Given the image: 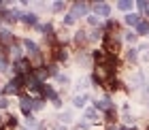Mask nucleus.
I'll use <instances>...</instances> for the list:
<instances>
[{
	"instance_id": "11",
	"label": "nucleus",
	"mask_w": 149,
	"mask_h": 130,
	"mask_svg": "<svg viewBox=\"0 0 149 130\" xmlns=\"http://www.w3.org/2000/svg\"><path fill=\"white\" fill-rule=\"evenodd\" d=\"M147 34H149V22L143 17L136 26V36H147Z\"/></svg>"
},
{
	"instance_id": "14",
	"label": "nucleus",
	"mask_w": 149,
	"mask_h": 130,
	"mask_svg": "<svg viewBox=\"0 0 149 130\" xmlns=\"http://www.w3.org/2000/svg\"><path fill=\"white\" fill-rule=\"evenodd\" d=\"M85 120H87V124H94V122H98L100 120V115H98V111L96 109H85Z\"/></svg>"
},
{
	"instance_id": "31",
	"label": "nucleus",
	"mask_w": 149,
	"mask_h": 130,
	"mask_svg": "<svg viewBox=\"0 0 149 130\" xmlns=\"http://www.w3.org/2000/svg\"><path fill=\"white\" fill-rule=\"evenodd\" d=\"M0 94H2V90H0Z\"/></svg>"
},
{
	"instance_id": "7",
	"label": "nucleus",
	"mask_w": 149,
	"mask_h": 130,
	"mask_svg": "<svg viewBox=\"0 0 149 130\" xmlns=\"http://www.w3.org/2000/svg\"><path fill=\"white\" fill-rule=\"evenodd\" d=\"M141 19H143V15H141V13H126V15H124V22H126L128 26H132V28H136Z\"/></svg>"
},
{
	"instance_id": "5",
	"label": "nucleus",
	"mask_w": 149,
	"mask_h": 130,
	"mask_svg": "<svg viewBox=\"0 0 149 130\" xmlns=\"http://www.w3.org/2000/svg\"><path fill=\"white\" fill-rule=\"evenodd\" d=\"M19 22L26 24V26H30V28H36V26H38V15L28 11V13H24V15H22V19H19Z\"/></svg>"
},
{
	"instance_id": "19",
	"label": "nucleus",
	"mask_w": 149,
	"mask_h": 130,
	"mask_svg": "<svg viewBox=\"0 0 149 130\" xmlns=\"http://www.w3.org/2000/svg\"><path fill=\"white\" fill-rule=\"evenodd\" d=\"M60 122L70 124V122H72V113H70V111H62V115H60Z\"/></svg>"
},
{
	"instance_id": "10",
	"label": "nucleus",
	"mask_w": 149,
	"mask_h": 130,
	"mask_svg": "<svg viewBox=\"0 0 149 130\" xmlns=\"http://www.w3.org/2000/svg\"><path fill=\"white\" fill-rule=\"evenodd\" d=\"M102 36H104L102 28H94L90 34H87V43H98V41H102Z\"/></svg>"
},
{
	"instance_id": "8",
	"label": "nucleus",
	"mask_w": 149,
	"mask_h": 130,
	"mask_svg": "<svg viewBox=\"0 0 149 130\" xmlns=\"http://www.w3.org/2000/svg\"><path fill=\"white\" fill-rule=\"evenodd\" d=\"M72 43L79 45V47L87 45V32L85 30H77V32H74V36H72Z\"/></svg>"
},
{
	"instance_id": "1",
	"label": "nucleus",
	"mask_w": 149,
	"mask_h": 130,
	"mask_svg": "<svg viewBox=\"0 0 149 130\" xmlns=\"http://www.w3.org/2000/svg\"><path fill=\"white\" fill-rule=\"evenodd\" d=\"M32 71H34V66H32V62L28 58H22V60L13 62V73L15 75H30Z\"/></svg>"
},
{
	"instance_id": "15",
	"label": "nucleus",
	"mask_w": 149,
	"mask_h": 130,
	"mask_svg": "<svg viewBox=\"0 0 149 130\" xmlns=\"http://www.w3.org/2000/svg\"><path fill=\"white\" fill-rule=\"evenodd\" d=\"M104 122H107V124H115V122H117L115 107H113V109H107V111H104Z\"/></svg>"
},
{
	"instance_id": "16",
	"label": "nucleus",
	"mask_w": 149,
	"mask_h": 130,
	"mask_svg": "<svg viewBox=\"0 0 149 130\" xmlns=\"http://www.w3.org/2000/svg\"><path fill=\"white\" fill-rule=\"evenodd\" d=\"M132 0H119V2H117V9L119 11H124V13H132Z\"/></svg>"
},
{
	"instance_id": "12",
	"label": "nucleus",
	"mask_w": 149,
	"mask_h": 130,
	"mask_svg": "<svg viewBox=\"0 0 149 130\" xmlns=\"http://www.w3.org/2000/svg\"><path fill=\"white\" fill-rule=\"evenodd\" d=\"M87 100H90V96H87V94H77V96L72 98V105H74V109H83Z\"/></svg>"
},
{
	"instance_id": "23",
	"label": "nucleus",
	"mask_w": 149,
	"mask_h": 130,
	"mask_svg": "<svg viewBox=\"0 0 149 130\" xmlns=\"http://www.w3.org/2000/svg\"><path fill=\"white\" fill-rule=\"evenodd\" d=\"M51 9L56 11V13H60V11H64V9H66V4H64V2H56V4L51 6Z\"/></svg>"
},
{
	"instance_id": "9",
	"label": "nucleus",
	"mask_w": 149,
	"mask_h": 130,
	"mask_svg": "<svg viewBox=\"0 0 149 130\" xmlns=\"http://www.w3.org/2000/svg\"><path fill=\"white\" fill-rule=\"evenodd\" d=\"M124 58H126V62L136 64V60H139V51H136V47H128L126 53H124Z\"/></svg>"
},
{
	"instance_id": "20",
	"label": "nucleus",
	"mask_w": 149,
	"mask_h": 130,
	"mask_svg": "<svg viewBox=\"0 0 149 130\" xmlns=\"http://www.w3.org/2000/svg\"><path fill=\"white\" fill-rule=\"evenodd\" d=\"M9 71V58L6 56H0V73Z\"/></svg>"
},
{
	"instance_id": "24",
	"label": "nucleus",
	"mask_w": 149,
	"mask_h": 130,
	"mask_svg": "<svg viewBox=\"0 0 149 130\" xmlns=\"http://www.w3.org/2000/svg\"><path fill=\"white\" fill-rule=\"evenodd\" d=\"M136 6H139V11H141V13H145V11L149 9V2H145V0H141V2H139Z\"/></svg>"
},
{
	"instance_id": "22",
	"label": "nucleus",
	"mask_w": 149,
	"mask_h": 130,
	"mask_svg": "<svg viewBox=\"0 0 149 130\" xmlns=\"http://www.w3.org/2000/svg\"><path fill=\"white\" fill-rule=\"evenodd\" d=\"M0 109H2V111L9 109V98H6V96H0Z\"/></svg>"
},
{
	"instance_id": "4",
	"label": "nucleus",
	"mask_w": 149,
	"mask_h": 130,
	"mask_svg": "<svg viewBox=\"0 0 149 130\" xmlns=\"http://www.w3.org/2000/svg\"><path fill=\"white\" fill-rule=\"evenodd\" d=\"M70 13L74 17H87L90 15V4H85V2H74L70 6Z\"/></svg>"
},
{
	"instance_id": "13",
	"label": "nucleus",
	"mask_w": 149,
	"mask_h": 130,
	"mask_svg": "<svg viewBox=\"0 0 149 130\" xmlns=\"http://www.w3.org/2000/svg\"><path fill=\"white\" fill-rule=\"evenodd\" d=\"M121 38H124V41H126L128 45H136V41H139V36H136V32H130V30L121 32Z\"/></svg>"
},
{
	"instance_id": "29",
	"label": "nucleus",
	"mask_w": 149,
	"mask_h": 130,
	"mask_svg": "<svg viewBox=\"0 0 149 130\" xmlns=\"http://www.w3.org/2000/svg\"><path fill=\"white\" fill-rule=\"evenodd\" d=\"M58 130H68V128H66V126H60V128H58Z\"/></svg>"
},
{
	"instance_id": "28",
	"label": "nucleus",
	"mask_w": 149,
	"mask_h": 130,
	"mask_svg": "<svg viewBox=\"0 0 149 130\" xmlns=\"http://www.w3.org/2000/svg\"><path fill=\"white\" fill-rule=\"evenodd\" d=\"M145 17H147V22H149V9H147V11H145Z\"/></svg>"
},
{
	"instance_id": "21",
	"label": "nucleus",
	"mask_w": 149,
	"mask_h": 130,
	"mask_svg": "<svg viewBox=\"0 0 149 130\" xmlns=\"http://www.w3.org/2000/svg\"><path fill=\"white\" fill-rule=\"evenodd\" d=\"M56 81H58V83H70V77H68V75H62V73H58L56 75Z\"/></svg>"
},
{
	"instance_id": "18",
	"label": "nucleus",
	"mask_w": 149,
	"mask_h": 130,
	"mask_svg": "<svg viewBox=\"0 0 149 130\" xmlns=\"http://www.w3.org/2000/svg\"><path fill=\"white\" fill-rule=\"evenodd\" d=\"M74 22H77V17H74L72 13H66L64 19H62V24H64V26H74Z\"/></svg>"
},
{
	"instance_id": "25",
	"label": "nucleus",
	"mask_w": 149,
	"mask_h": 130,
	"mask_svg": "<svg viewBox=\"0 0 149 130\" xmlns=\"http://www.w3.org/2000/svg\"><path fill=\"white\" fill-rule=\"evenodd\" d=\"M53 107H56V109H62V98H56V100H53Z\"/></svg>"
},
{
	"instance_id": "30",
	"label": "nucleus",
	"mask_w": 149,
	"mask_h": 130,
	"mask_svg": "<svg viewBox=\"0 0 149 130\" xmlns=\"http://www.w3.org/2000/svg\"><path fill=\"white\" fill-rule=\"evenodd\" d=\"M147 92H149V85H147Z\"/></svg>"
},
{
	"instance_id": "26",
	"label": "nucleus",
	"mask_w": 149,
	"mask_h": 130,
	"mask_svg": "<svg viewBox=\"0 0 149 130\" xmlns=\"http://www.w3.org/2000/svg\"><path fill=\"white\" fill-rule=\"evenodd\" d=\"M87 128H90V124H87V122H81V124H79V130H87Z\"/></svg>"
},
{
	"instance_id": "17",
	"label": "nucleus",
	"mask_w": 149,
	"mask_h": 130,
	"mask_svg": "<svg viewBox=\"0 0 149 130\" xmlns=\"http://www.w3.org/2000/svg\"><path fill=\"white\" fill-rule=\"evenodd\" d=\"M87 24H90V26H94V28H100V26H102V24H100V17L92 15V13L87 15Z\"/></svg>"
},
{
	"instance_id": "27",
	"label": "nucleus",
	"mask_w": 149,
	"mask_h": 130,
	"mask_svg": "<svg viewBox=\"0 0 149 130\" xmlns=\"http://www.w3.org/2000/svg\"><path fill=\"white\" fill-rule=\"evenodd\" d=\"M117 130H136V128H130V126H119Z\"/></svg>"
},
{
	"instance_id": "3",
	"label": "nucleus",
	"mask_w": 149,
	"mask_h": 130,
	"mask_svg": "<svg viewBox=\"0 0 149 130\" xmlns=\"http://www.w3.org/2000/svg\"><path fill=\"white\" fill-rule=\"evenodd\" d=\"M38 98H43V100H56V98H60L58 96V92L53 90V85H49V83H43V87H40V94H38Z\"/></svg>"
},
{
	"instance_id": "6",
	"label": "nucleus",
	"mask_w": 149,
	"mask_h": 130,
	"mask_svg": "<svg viewBox=\"0 0 149 130\" xmlns=\"http://www.w3.org/2000/svg\"><path fill=\"white\" fill-rule=\"evenodd\" d=\"M13 41H15V36H13V32H11L9 28H0V45L9 47Z\"/></svg>"
},
{
	"instance_id": "2",
	"label": "nucleus",
	"mask_w": 149,
	"mask_h": 130,
	"mask_svg": "<svg viewBox=\"0 0 149 130\" xmlns=\"http://www.w3.org/2000/svg\"><path fill=\"white\" fill-rule=\"evenodd\" d=\"M90 11H92V15H96V17H109V15H111V6L107 4V2H96V4H92Z\"/></svg>"
}]
</instances>
